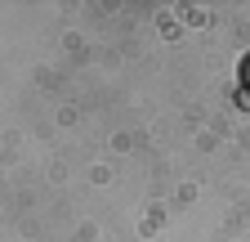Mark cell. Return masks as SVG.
<instances>
[{"mask_svg": "<svg viewBox=\"0 0 250 242\" xmlns=\"http://www.w3.org/2000/svg\"><path fill=\"white\" fill-rule=\"evenodd\" d=\"M241 81H246V90H250V58H246V68H241Z\"/></svg>", "mask_w": 250, "mask_h": 242, "instance_id": "1", "label": "cell"}]
</instances>
